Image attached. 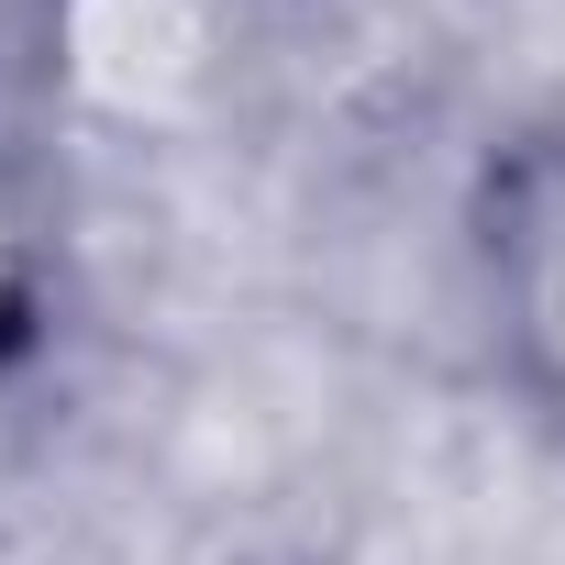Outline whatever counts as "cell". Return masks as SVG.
Instances as JSON below:
<instances>
[{"label":"cell","instance_id":"6da1fadb","mask_svg":"<svg viewBox=\"0 0 565 565\" xmlns=\"http://www.w3.org/2000/svg\"><path fill=\"white\" fill-rule=\"evenodd\" d=\"M23 78L89 145H189L233 100V0H23Z\"/></svg>","mask_w":565,"mask_h":565},{"label":"cell","instance_id":"7a4b0ae2","mask_svg":"<svg viewBox=\"0 0 565 565\" xmlns=\"http://www.w3.org/2000/svg\"><path fill=\"white\" fill-rule=\"evenodd\" d=\"M466 277L499 377L543 433H565V134H510L477 156Z\"/></svg>","mask_w":565,"mask_h":565},{"label":"cell","instance_id":"3957f363","mask_svg":"<svg viewBox=\"0 0 565 565\" xmlns=\"http://www.w3.org/2000/svg\"><path fill=\"white\" fill-rule=\"evenodd\" d=\"M56 322V222H45V167L23 134H0V377H12Z\"/></svg>","mask_w":565,"mask_h":565}]
</instances>
